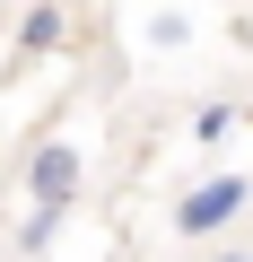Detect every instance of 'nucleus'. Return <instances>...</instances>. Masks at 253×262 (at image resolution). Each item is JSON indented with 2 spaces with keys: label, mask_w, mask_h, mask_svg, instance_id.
Masks as SVG:
<instances>
[{
  "label": "nucleus",
  "mask_w": 253,
  "mask_h": 262,
  "mask_svg": "<svg viewBox=\"0 0 253 262\" xmlns=\"http://www.w3.org/2000/svg\"><path fill=\"white\" fill-rule=\"evenodd\" d=\"M61 35H70V18H61V9H53V0H35V9H27V18H18V53H53V44H61Z\"/></svg>",
  "instance_id": "7ed1b4c3"
},
{
  "label": "nucleus",
  "mask_w": 253,
  "mask_h": 262,
  "mask_svg": "<svg viewBox=\"0 0 253 262\" xmlns=\"http://www.w3.org/2000/svg\"><path fill=\"white\" fill-rule=\"evenodd\" d=\"M227 262H253V253H227Z\"/></svg>",
  "instance_id": "39448f33"
},
{
  "label": "nucleus",
  "mask_w": 253,
  "mask_h": 262,
  "mask_svg": "<svg viewBox=\"0 0 253 262\" xmlns=\"http://www.w3.org/2000/svg\"><path fill=\"white\" fill-rule=\"evenodd\" d=\"M27 192H35V210H27V227H18V245H27V253H44V245H53V227H61V210L79 201V149H70V140H44V149H35V166H27Z\"/></svg>",
  "instance_id": "f257e3e1"
},
{
  "label": "nucleus",
  "mask_w": 253,
  "mask_h": 262,
  "mask_svg": "<svg viewBox=\"0 0 253 262\" xmlns=\"http://www.w3.org/2000/svg\"><path fill=\"white\" fill-rule=\"evenodd\" d=\"M244 201H253V175H210V184H192V192L175 201V227H183V236H218Z\"/></svg>",
  "instance_id": "f03ea898"
},
{
  "label": "nucleus",
  "mask_w": 253,
  "mask_h": 262,
  "mask_svg": "<svg viewBox=\"0 0 253 262\" xmlns=\"http://www.w3.org/2000/svg\"><path fill=\"white\" fill-rule=\"evenodd\" d=\"M227 131H236V105H201L192 114V140H227Z\"/></svg>",
  "instance_id": "20e7f679"
}]
</instances>
